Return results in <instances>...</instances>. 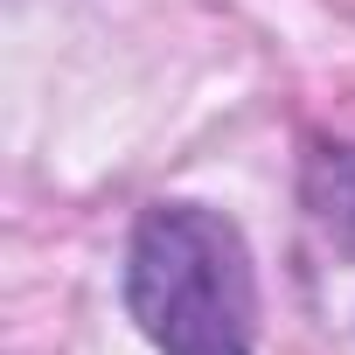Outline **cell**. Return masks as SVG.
<instances>
[{
  "instance_id": "7a4b0ae2",
  "label": "cell",
  "mask_w": 355,
  "mask_h": 355,
  "mask_svg": "<svg viewBox=\"0 0 355 355\" xmlns=\"http://www.w3.org/2000/svg\"><path fill=\"white\" fill-rule=\"evenodd\" d=\"M300 202L320 230L355 244V139H313L300 160Z\"/></svg>"
},
{
  "instance_id": "6da1fadb",
  "label": "cell",
  "mask_w": 355,
  "mask_h": 355,
  "mask_svg": "<svg viewBox=\"0 0 355 355\" xmlns=\"http://www.w3.org/2000/svg\"><path fill=\"white\" fill-rule=\"evenodd\" d=\"M125 313L153 355H258V272L209 202H153L125 237Z\"/></svg>"
}]
</instances>
